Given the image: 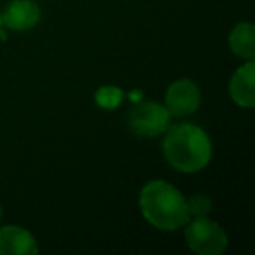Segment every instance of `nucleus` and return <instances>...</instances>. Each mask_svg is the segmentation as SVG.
I'll list each match as a JSON object with an SVG mask.
<instances>
[{
    "mask_svg": "<svg viewBox=\"0 0 255 255\" xmlns=\"http://www.w3.org/2000/svg\"><path fill=\"white\" fill-rule=\"evenodd\" d=\"M201 103L199 88L189 79L173 82L166 91V110L173 117H184L196 112Z\"/></svg>",
    "mask_w": 255,
    "mask_h": 255,
    "instance_id": "nucleus-5",
    "label": "nucleus"
},
{
    "mask_svg": "<svg viewBox=\"0 0 255 255\" xmlns=\"http://www.w3.org/2000/svg\"><path fill=\"white\" fill-rule=\"evenodd\" d=\"M163 150L166 161L175 170L194 173L208 164L212 157V142L199 126L185 123L168 128Z\"/></svg>",
    "mask_w": 255,
    "mask_h": 255,
    "instance_id": "nucleus-1",
    "label": "nucleus"
},
{
    "mask_svg": "<svg viewBox=\"0 0 255 255\" xmlns=\"http://www.w3.org/2000/svg\"><path fill=\"white\" fill-rule=\"evenodd\" d=\"M0 217H2V205H0Z\"/></svg>",
    "mask_w": 255,
    "mask_h": 255,
    "instance_id": "nucleus-13",
    "label": "nucleus"
},
{
    "mask_svg": "<svg viewBox=\"0 0 255 255\" xmlns=\"http://www.w3.org/2000/svg\"><path fill=\"white\" fill-rule=\"evenodd\" d=\"M39 252L35 238L18 226L0 229V255H35Z\"/></svg>",
    "mask_w": 255,
    "mask_h": 255,
    "instance_id": "nucleus-7",
    "label": "nucleus"
},
{
    "mask_svg": "<svg viewBox=\"0 0 255 255\" xmlns=\"http://www.w3.org/2000/svg\"><path fill=\"white\" fill-rule=\"evenodd\" d=\"M187 210L191 217H206L212 210V201L206 196H192L187 201Z\"/></svg>",
    "mask_w": 255,
    "mask_h": 255,
    "instance_id": "nucleus-11",
    "label": "nucleus"
},
{
    "mask_svg": "<svg viewBox=\"0 0 255 255\" xmlns=\"http://www.w3.org/2000/svg\"><path fill=\"white\" fill-rule=\"evenodd\" d=\"M170 117L166 107L154 102H140L129 114V128L135 135L152 138L170 128Z\"/></svg>",
    "mask_w": 255,
    "mask_h": 255,
    "instance_id": "nucleus-4",
    "label": "nucleus"
},
{
    "mask_svg": "<svg viewBox=\"0 0 255 255\" xmlns=\"http://www.w3.org/2000/svg\"><path fill=\"white\" fill-rule=\"evenodd\" d=\"M2 23L11 30H28L35 26L40 19V9L35 0H12L5 7L4 16H0Z\"/></svg>",
    "mask_w": 255,
    "mask_h": 255,
    "instance_id": "nucleus-6",
    "label": "nucleus"
},
{
    "mask_svg": "<svg viewBox=\"0 0 255 255\" xmlns=\"http://www.w3.org/2000/svg\"><path fill=\"white\" fill-rule=\"evenodd\" d=\"M0 26H2V19H0ZM0 37H2V30H0Z\"/></svg>",
    "mask_w": 255,
    "mask_h": 255,
    "instance_id": "nucleus-12",
    "label": "nucleus"
},
{
    "mask_svg": "<svg viewBox=\"0 0 255 255\" xmlns=\"http://www.w3.org/2000/svg\"><path fill=\"white\" fill-rule=\"evenodd\" d=\"M254 79H255V63L254 60H248V63H245L243 67L238 68L236 74L231 79L229 91L234 103H238L240 107H247V109H252L255 105Z\"/></svg>",
    "mask_w": 255,
    "mask_h": 255,
    "instance_id": "nucleus-8",
    "label": "nucleus"
},
{
    "mask_svg": "<svg viewBox=\"0 0 255 255\" xmlns=\"http://www.w3.org/2000/svg\"><path fill=\"white\" fill-rule=\"evenodd\" d=\"M185 241L189 248L199 255H220L227 248V236L224 229L206 217H194L185 224Z\"/></svg>",
    "mask_w": 255,
    "mask_h": 255,
    "instance_id": "nucleus-3",
    "label": "nucleus"
},
{
    "mask_svg": "<svg viewBox=\"0 0 255 255\" xmlns=\"http://www.w3.org/2000/svg\"><path fill=\"white\" fill-rule=\"evenodd\" d=\"M138 203L142 215L157 229L177 231L191 219L185 198L168 182H149L140 192Z\"/></svg>",
    "mask_w": 255,
    "mask_h": 255,
    "instance_id": "nucleus-2",
    "label": "nucleus"
},
{
    "mask_svg": "<svg viewBox=\"0 0 255 255\" xmlns=\"http://www.w3.org/2000/svg\"><path fill=\"white\" fill-rule=\"evenodd\" d=\"M123 98H124V93L121 91L119 88H116V86H103L95 95L96 105L107 110H112V109H116V107H119Z\"/></svg>",
    "mask_w": 255,
    "mask_h": 255,
    "instance_id": "nucleus-10",
    "label": "nucleus"
},
{
    "mask_svg": "<svg viewBox=\"0 0 255 255\" xmlns=\"http://www.w3.org/2000/svg\"><path fill=\"white\" fill-rule=\"evenodd\" d=\"M229 46L234 54L247 60L255 58V28L252 23H240L229 35Z\"/></svg>",
    "mask_w": 255,
    "mask_h": 255,
    "instance_id": "nucleus-9",
    "label": "nucleus"
}]
</instances>
